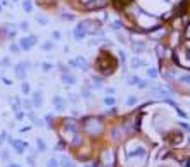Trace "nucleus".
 <instances>
[{
    "instance_id": "nucleus-5",
    "label": "nucleus",
    "mask_w": 190,
    "mask_h": 167,
    "mask_svg": "<svg viewBox=\"0 0 190 167\" xmlns=\"http://www.w3.org/2000/svg\"><path fill=\"white\" fill-rule=\"evenodd\" d=\"M69 66L78 67V69H81V71H87V69H88V62H87V59H85V57H81V55H80V57L69 60Z\"/></svg>"
},
{
    "instance_id": "nucleus-20",
    "label": "nucleus",
    "mask_w": 190,
    "mask_h": 167,
    "mask_svg": "<svg viewBox=\"0 0 190 167\" xmlns=\"http://www.w3.org/2000/svg\"><path fill=\"white\" fill-rule=\"evenodd\" d=\"M140 81H142V79L138 78V76H131V78H128V84H130V86H138Z\"/></svg>"
},
{
    "instance_id": "nucleus-33",
    "label": "nucleus",
    "mask_w": 190,
    "mask_h": 167,
    "mask_svg": "<svg viewBox=\"0 0 190 167\" xmlns=\"http://www.w3.org/2000/svg\"><path fill=\"white\" fill-rule=\"evenodd\" d=\"M19 50H21V47H18V45H10V52H14V53H18L19 52Z\"/></svg>"
},
{
    "instance_id": "nucleus-31",
    "label": "nucleus",
    "mask_w": 190,
    "mask_h": 167,
    "mask_svg": "<svg viewBox=\"0 0 190 167\" xmlns=\"http://www.w3.org/2000/svg\"><path fill=\"white\" fill-rule=\"evenodd\" d=\"M21 90H22V93H30V84H28V83H22V84H21Z\"/></svg>"
},
{
    "instance_id": "nucleus-38",
    "label": "nucleus",
    "mask_w": 190,
    "mask_h": 167,
    "mask_svg": "<svg viewBox=\"0 0 190 167\" xmlns=\"http://www.w3.org/2000/svg\"><path fill=\"white\" fill-rule=\"evenodd\" d=\"M54 38H55V40H61V33H59V31H54Z\"/></svg>"
},
{
    "instance_id": "nucleus-23",
    "label": "nucleus",
    "mask_w": 190,
    "mask_h": 167,
    "mask_svg": "<svg viewBox=\"0 0 190 167\" xmlns=\"http://www.w3.org/2000/svg\"><path fill=\"white\" fill-rule=\"evenodd\" d=\"M147 74H149V78H157V74H159V72H157V69H156V67H149V69H147Z\"/></svg>"
},
{
    "instance_id": "nucleus-25",
    "label": "nucleus",
    "mask_w": 190,
    "mask_h": 167,
    "mask_svg": "<svg viewBox=\"0 0 190 167\" xmlns=\"http://www.w3.org/2000/svg\"><path fill=\"white\" fill-rule=\"evenodd\" d=\"M104 103H106V105H114L116 98L114 97H106V98H104Z\"/></svg>"
},
{
    "instance_id": "nucleus-27",
    "label": "nucleus",
    "mask_w": 190,
    "mask_h": 167,
    "mask_svg": "<svg viewBox=\"0 0 190 167\" xmlns=\"http://www.w3.org/2000/svg\"><path fill=\"white\" fill-rule=\"evenodd\" d=\"M36 145H38V150H40V152H45V148H47V146H45V143L40 140V138L36 140Z\"/></svg>"
},
{
    "instance_id": "nucleus-17",
    "label": "nucleus",
    "mask_w": 190,
    "mask_h": 167,
    "mask_svg": "<svg viewBox=\"0 0 190 167\" xmlns=\"http://www.w3.org/2000/svg\"><path fill=\"white\" fill-rule=\"evenodd\" d=\"M131 66H133V69H138L140 66H145V60H142V59L135 57V59L131 60Z\"/></svg>"
},
{
    "instance_id": "nucleus-24",
    "label": "nucleus",
    "mask_w": 190,
    "mask_h": 167,
    "mask_svg": "<svg viewBox=\"0 0 190 167\" xmlns=\"http://www.w3.org/2000/svg\"><path fill=\"white\" fill-rule=\"evenodd\" d=\"M137 103H138V98L137 97H128V100H126V105H130V107L137 105Z\"/></svg>"
},
{
    "instance_id": "nucleus-43",
    "label": "nucleus",
    "mask_w": 190,
    "mask_h": 167,
    "mask_svg": "<svg viewBox=\"0 0 190 167\" xmlns=\"http://www.w3.org/2000/svg\"><path fill=\"white\" fill-rule=\"evenodd\" d=\"M38 22H42V24H47V22H49V21H47V19H45V17H38Z\"/></svg>"
},
{
    "instance_id": "nucleus-6",
    "label": "nucleus",
    "mask_w": 190,
    "mask_h": 167,
    "mask_svg": "<svg viewBox=\"0 0 190 167\" xmlns=\"http://www.w3.org/2000/svg\"><path fill=\"white\" fill-rule=\"evenodd\" d=\"M156 52H157V55H159V59H164V57H171V50L166 49L164 45H157L156 47Z\"/></svg>"
},
{
    "instance_id": "nucleus-15",
    "label": "nucleus",
    "mask_w": 190,
    "mask_h": 167,
    "mask_svg": "<svg viewBox=\"0 0 190 167\" xmlns=\"http://www.w3.org/2000/svg\"><path fill=\"white\" fill-rule=\"evenodd\" d=\"M73 36H75V40H83L85 36H87V31H85L81 26H78L75 29V33H73Z\"/></svg>"
},
{
    "instance_id": "nucleus-34",
    "label": "nucleus",
    "mask_w": 190,
    "mask_h": 167,
    "mask_svg": "<svg viewBox=\"0 0 190 167\" xmlns=\"http://www.w3.org/2000/svg\"><path fill=\"white\" fill-rule=\"evenodd\" d=\"M185 38L190 40V22L187 24V28H185Z\"/></svg>"
},
{
    "instance_id": "nucleus-46",
    "label": "nucleus",
    "mask_w": 190,
    "mask_h": 167,
    "mask_svg": "<svg viewBox=\"0 0 190 167\" xmlns=\"http://www.w3.org/2000/svg\"><path fill=\"white\" fill-rule=\"evenodd\" d=\"M7 167H21V165H18V164H10V165H7Z\"/></svg>"
},
{
    "instance_id": "nucleus-16",
    "label": "nucleus",
    "mask_w": 190,
    "mask_h": 167,
    "mask_svg": "<svg viewBox=\"0 0 190 167\" xmlns=\"http://www.w3.org/2000/svg\"><path fill=\"white\" fill-rule=\"evenodd\" d=\"M102 158L107 162V165H109V167L114 164V155H112V152H106V153L102 155Z\"/></svg>"
},
{
    "instance_id": "nucleus-37",
    "label": "nucleus",
    "mask_w": 190,
    "mask_h": 167,
    "mask_svg": "<svg viewBox=\"0 0 190 167\" xmlns=\"http://www.w3.org/2000/svg\"><path fill=\"white\" fill-rule=\"evenodd\" d=\"M138 88H147V81H144V79H142L140 83H138Z\"/></svg>"
},
{
    "instance_id": "nucleus-40",
    "label": "nucleus",
    "mask_w": 190,
    "mask_h": 167,
    "mask_svg": "<svg viewBox=\"0 0 190 167\" xmlns=\"http://www.w3.org/2000/svg\"><path fill=\"white\" fill-rule=\"evenodd\" d=\"M80 2H81V4H83V5H90V4H92V2H93V0H80Z\"/></svg>"
},
{
    "instance_id": "nucleus-8",
    "label": "nucleus",
    "mask_w": 190,
    "mask_h": 167,
    "mask_svg": "<svg viewBox=\"0 0 190 167\" xmlns=\"http://www.w3.org/2000/svg\"><path fill=\"white\" fill-rule=\"evenodd\" d=\"M145 148L144 146H138V148L131 150V152H128V158H133V157H145Z\"/></svg>"
},
{
    "instance_id": "nucleus-45",
    "label": "nucleus",
    "mask_w": 190,
    "mask_h": 167,
    "mask_svg": "<svg viewBox=\"0 0 190 167\" xmlns=\"http://www.w3.org/2000/svg\"><path fill=\"white\" fill-rule=\"evenodd\" d=\"M185 164H187V167H190V158H187V160H185Z\"/></svg>"
},
{
    "instance_id": "nucleus-11",
    "label": "nucleus",
    "mask_w": 190,
    "mask_h": 167,
    "mask_svg": "<svg viewBox=\"0 0 190 167\" xmlns=\"http://www.w3.org/2000/svg\"><path fill=\"white\" fill-rule=\"evenodd\" d=\"M54 105H55V109H57V110H64V109H66V102H64V98H62V97H59V95H57V97H54Z\"/></svg>"
},
{
    "instance_id": "nucleus-28",
    "label": "nucleus",
    "mask_w": 190,
    "mask_h": 167,
    "mask_svg": "<svg viewBox=\"0 0 190 167\" xmlns=\"http://www.w3.org/2000/svg\"><path fill=\"white\" fill-rule=\"evenodd\" d=\"M47 167H59V162L55 158H50L49 162H47Z\"/></svg>"
},
{
    "instance_id": "nucleus-29",
    "label": "nucleus",
    "mask_w": 190,
    "mask_h": 167,
    "mask_svg": "<svg viewBox=\"0 0 190 167\" xmlns=\"http://www.w3.org/2000/svg\"><path fill=\"white\" fill-rule=\"evenodd\" d=\"M73 145H81V138H80V134H75V138H73Z\"/></svg>"
},
{
    "instance_id": "nucleus-2",
    "label": "nucleus",
    "mask_w": 190,
    "mask_h": 167,
    "mask_svg": "<svg viewBox=\"0 0 190 167\" xmlns=\"http://www.w3.org/2000/svg\"><path fill=\"white\" fill-rule=\"evenodd\" d=\"M104 129L102 126V121L99 117H88L85 121V131L88 133L90 136H99Z\"/></svg>"
},
{
    "instance_id": "nucleus-10",
    "label": "nucleus",
    "mask_w": 190,
    "mask_h": 167,
    "mask_svg": "<svg viewBox=\"0 0 190 167\" xmlns=\"http://www.w3.org/2000/svg\"><path fill=\"white\" fill-rule=\"evenodd\" d=\"M26 66L28 64H18V66L14 67V72H16L18 78H24L26 76Z\"/></svg>"
},
{
    "instance_id": "nucleus-12",
    "label": "nucleus",
    "mask_w": 190,
    "mask_h": 167,
    "mask_svg": "<svg viewBox=\"0 0 190 167\" xmlns=\"http://www.w3.org/2000/svg\"><path fill=\"white\" fill-rule=\"evenodd\" d=\"M64 128L67 129V131H73V133H76V129H78V124L73 121V119H66L64 121Z\"/></svg>"
},
{
    "instance_id": "nucleus-7",
    "label": "nucleus",
    "mask_w": 190,
    "mask_h": 167,
    "mask_svg": "<svg viewBox=\"0 0 190 167\" xmlns=\"http://www.w3.org/2000/svg\"><path fill=\"white\" fill-rule=\"evenodd\" d=\"M10 143H12L14 150H16L18 153H22V152H24V150L28 148V145H26V143H24V141H21V140H12V141H10Z\"/></svg>"
},
{
    "instance_id": "nucleus-14",
    "label": "nucleus",
    "mask_w": 190,
    "mask_h": 167,
    "mask_svg": "<svg viewBox=\"0 0 190 167\" xmlns=\"http://www.w3.org/2000/svg\"><path fill=\"white\" fill-rule=\"evenodd\" d=\"M31 102H33V105L35 107H40L42 105V91H35L33 93V97H31Z\"/></svg>"
},
{
    "instance_id": "nucleus-1",
    "label": "nucleus",
    "mask_w": 190,
    "mask_h": 167,
    "mask_svg": "<svg viewBox=\"0 0 190 167\" xmlns=\"http://www.w3.org/2000/svg\"><path fill=\"white\" fill-rule=\"evenodd\" d=\"M97 69L100 71L104 76L111 74V72H114V69H116V59L111 57L109 53L102 52L100 57L97 59Z\"/></svg>"
},
{
    "instance_id": "nucleus-19",
    "label": "nucleus",
    "mask_w": 190,
    "mask_h": 167,
    "mask_svg": "<svg viewBox=\"0 0 190 167\" xmlns=\"http://www.w3.org/2000/svg\"><path fill=\"white\" fill-rule=\"evenodd\" d=\"M178 79H180V83H183L185 86H190V74H180Z\"/></svg>"
},
{
    "instance_id": "nucleus-36",
    "label": "nucleus",
    "mask_w": 190,
    "mask_h": 167,
    "mask_svg": "<svg viewBox=\"0 0 190 167\" xmlns=\"http://www.w3.org/2000/svg\"><path fill=\"white\" fill-rule=\"evenodd\" d=\"M54 49V43H45L43 45V50H52Z\"/></svg>"
},
{
    "instance_id": "nucleus-35",
    "label": "nucleus",
    "mask_w": 190,
    "mask_h": 167,
    "mask_svg": "<svg viewBox=\"0 0 190 167\" xmlns=\"http://www.w3.org/2000/svg\"><path fill=\"white\" fill-rule=\"evenodd\" d=\"M180 126H181L183 129H185V131H190V124H188V122H181Z\"/></svg>"
},
{
    "instance_id": "nucleus-22",
    "label": "nucleus",
    "mask_w": 190,
    "mask_h": 167,
    "mask_svg": "<svg viewBox=\"0 0 190 167\" xmlns=\"http://www.w3.org/2000/svg\"><path fill=\"white\" fill-rule=\"evenodd\" d=\"M111 28H112L114 31H119V29H123V22L121 21H112L111 22Z\"/></svg>"
},
{
    "instance_id": "nucleus-39",
    "label": "nucleus",
    "mask_w": 190,
    "mask_h": 167,
    "mask_svg": "<svg viewBox=\"0 0 190 167\" xmlns=\"http://www.w3.org/2000/svg\"><path fill=\"white\" fill-rule=\"evenodd\" d=\"M176 112H178V115H180V117H187V114H185V112H183V110L176 109Z\"/></svg>"
},
{
    "instance_id": "nucleus-41",
    "label": "nucleus",
    "mask_w": 190,
    "mask_h": 167,
    "mask_svg": "<svg viewBox=\"0 0 190 167\" xmlns=\"http://www.w3.org/2000/svg\"><path fill=\"white\" fill-rule=\"evenodd\" d=\"M28 164H30L31 167H35V160H33V157H30V158H28Z\"/></svg>"
},
{
    "instance_id": "nucleus-26",
    "label": "nucleus",
    "mask_w": 190,
    "mask_h": 167,
    "mask_svg": "<svg viewBox=\"0 0 190 167\" xmlns=\"http://www.w3.org/2000/svg\"><path fill=\"white\" fill-rule=\"evenodd\" d=\"M61 165H62V167H73V165H71V160H69V158H66V157H62Z\"/></svg>"
},
{
    "instance_id": "nucleus-44",
    "label": "nucleus",
    "mask_w": 190,
    "mask_h": 167,
    "mask_svg": "<svg viewBox=\"0 0 190 167\" xmlns=\"http://www.w3.org/2000/svg\"><path fill=\"white\" fill-rule=\"evenodd\" d=\"M185 53H187L185 57H187V59H188V60H190V49H185Z\"/></svg>"
},
{
    "instance_id": "nucleus-18",
    "label": "nucleus",
    "mask_w": 190,
    "mask_h": 167,
    "mask_svg": "<svg viewBox=\"0 0 190 167\" xmlns=\"http://www.w3.org/2000/svg\"><path fill=\"white\" fill-rule=\"evenodd\" d=\"M133 50H135V53H140L145 50V43L144 41H140V43H133Z\"/></svg>"
},
{
    "instance_id": "nucleus-42",
    "label": "nucleus",
    "mask_w": 190,
    "mask_h": 167,
    "mask_svg": "<svg viewBox=\"0 0 190 167\" xmlns=\"http://www.w3.org/2000/svg\"><path fill=\"white\" fill-rule=\"evenodd\" d=\"M21 29H24V31H26V29H28V22H24V21H22V22H21Z\"/></svg>"
},
{
    "instance_id": "nucleus-4",
    "label": "nucleus",
    "mask_w": 190,
    "mask_h": 167,
    "mask_svg": "<svg viewBox=\"0 0 190 167\" xmlns=\"http://www.w3.org/2000/svg\"><path fill=\"white\" fill-rule=\"evenodd\" d=\"M36 45V36L31 35V36H26V38H21L19 40V47L22 50H30L31 47H35Z\"/></svg>"
},
{
    "instance_id": "nucleus-3",
    "label": "nucleus",
    "mask_w": 190,
    "mask_h": 167,
    "mask_svg": "<svg viewBox=\"0 0 190 167\" xmlns=\"http://www.w3.org/2000/svg\"><path fill=\"white\" fill-rule=\"evenodd\" d=\"M78 26H81L85 31H87V35H88V33H97L100 24H99L97 21H88V19H87V21H81Z\"/></svg>"
},
{
    "instance_id": "nucleus-47",
    "label": "nucleus",
    "mask_w": 190,
    "mask_h": 167,
    "mask_svg": "<svg viewBox=\"0 0 190 167\" xmlns=\"http://www.w3.org/2000/svg\"><path fill=\"white\" fill-rule=\"evenodd\" d=\"M85 167H95V165H85Z\"/></svg>"
},
{
    "instance_id": "nucleus-13",
    "label": "nucleus",
    "mask_w": 190,
    "mask_h": 167,
    "mask_svg": "<svg viewBox=\"0 0 190 167\" xmlns=\"http://www.w3.org/2000/svg\"><path fill=\"white\" fill-rule=\"evenodd\" d=\"M62 79V83H66V84H75L76 83V78L73 74H69V72H64V74L61 76Z\"/></svg>"
},
{
    "instance_id": "nucleus-32",
    "label": "nucleus",
    "mask_w": 190,
    "mask_h": 167,
    "mask_svg": "<svg viewBox=\"0 0 190 167\" xmlns=\"http://www.w3.org/2000/svg\"><path fill=\"white\" fill-rule=\"evenodd\" d=\"M181 138H183V136H180V134H175V136H173V143H175V145H178V143L181 141Z\"/></svg>"
},
{
    "instance_id": "nucleus-30",
    "label": "nucleus",
    "mask_w": 190,
    "mask_h": 167,
    "mask_svg": "<svg viewBox=\"0 0 190 167\" xmlns=\"http://www.w3.org/2000/svg\"><path fill=\"white\" fill-rule=\"evenodd\" d=\"M42 69H43L45 72H49V71L52 69V64H49V62H45V64H42Z\"/></svg>"
},
{
    "instance_id": "nucleus-21",
    "label": "nucleus",
    "mask_w": 190,
    "mask_h": 167,
    "mask_svg": "<svg viewBox=\"0 0 190 167\" xmlns=\"http://www.w3.org/2000/svg\"><path fill=\"white\" fill-rule=\"evenodd\" d=\"M22 9L26 10V12H31V10H33V4H31V0H24V2H22Z\"/></svg>"
},
{
    "instance_id": "nucleus-9",
    "label": "nucleus",
    "mask_w": 190,
    "mask_h": 167,
    "mask_svg": "<svg viewBox=\"0 0 190 167\" xmlns=\"http://www.w3.org/2000/svg\"><path fill=\"white\" fill-rule=\"evenodd\" d=\"M152 91H154V95H159V97L166 98V100H168V97H171V91H168L166 88H161V86H156Z\"/></svg>"
}]
</instances>
